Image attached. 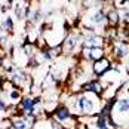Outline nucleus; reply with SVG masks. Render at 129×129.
<instances>
[{
	"instance_id": "obj_5",
	"label": "nucleus",
	"mask_w": 129,
	"mask_h": 129,
	"mask_svg": "<svg viewBox=\"0 0 129 129\" xmlns=\"http://www.w3.org/2000/svg\"><path fill=\"white\" fill-rule=\"evenodd\" d=\"M110 51H111V56L114 59H125L129 55V46L126 42L114 40L110 43Z\"/></svg>"
},
{
	"instance_id": "obj_6",
	"label": "nucleus",
	"mask_w": 129,
	"mask_h": 129,
	"mask_svg": "<svg viewBox=\"0 0 129 129\" xmlns=\"http://www.w3.org/2000/svg\"><path fill=\"white\" fill-rule=\"evenodd\" d=\"M13 25H15V24H13V19L11 18V16H6V19L2 22L0 28H2V30H5L8 34H12V33H13Z\"/></svg>"
},
{
	"instance_id": "obj_1",
	"label": "nucleus",
	"mask_w": 129,
	"mask_h": 129,
	"mask_svg": "<svg viewBox=\"0 0 129 129\" xmlns=\"http://www.w3.org/2000/svg\"><path fill=\"white\" fill-rule=\"evenodd\" d=\"M65 105L71 110V113L77 117H95L103 110L104 100L101 96L89 92L68 93Z\"/></svg>"
},
{
	"instance_id": "obj_2",
	"label": "nucleus",
	"mask_w": 129,
	"mask_h": 129,
	"mask_svg": "<svg viewBox=\"0 0 129 129\" xmlns=\"http://www.w3.org/2000/svg\"><path fill=\"white\" fill-rule=\"evenodd\" d=\"M113 71V61L108 56H104L101 59L92 62V76L95 79H101L105 74Z\"/></svg>"
},
{
	"instance_id": "obj_4",
	"label": "nucleus",
	"mask_w": 129,
	"mask_h": 129,
	"mask_svg": "<svg viewBox=\"0 0 129 129\" xmlns=\"http://www.w3.org/2000/svg\"><path fill=\"white\" fill-rule=\"evenodd\" d=\"M107 89V85H104L101 79H89L88 82H85L80 88V92H89V93H95L98 96H104V90Z\"/></svg>"
},
{
	"instance_id": "obj_3",
	"label": "nucleus",
	"mask_w": 129,
	"mask_h": 129,
	"mask_svg": "<svg viewBox=\"0 0 129 129\" xmlns=\"http://www.w3.org/2000/svg\"><path fill=\"white\" fill-rule=\"evenodd\" d=\"M13 129H33L37 117L36 116H25V114H13L9 116Z\"/></svg>"
}]
</instances>
